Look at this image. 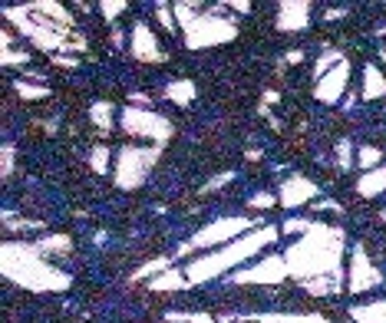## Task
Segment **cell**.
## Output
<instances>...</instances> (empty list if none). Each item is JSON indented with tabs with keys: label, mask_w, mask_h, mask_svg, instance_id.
Masks as SVG:
<instances>
[{
	"label": "cell",
	"mask_w": 386,
	"mask_h": 323,
	"mask_svg": "<svg viewBox=\"0 0 386 323\" xmlns=\"http://www.w3.org/2000/svg\"><path fill=\"white\" fill-rule=\"evenodd\" d=\"M311 225H314V221H307V218H294V221H284L281 231H284V235H294V231H307Z\"/></svg>",
	"instance_id": "obj_29"
},
{
	"label": "cell",
	"mask_w": 386,
	"mask_h": 323,
	"mask_svg": "<svg viewBox=\"0 0 386 323\" xmlns=\"http://www.w3.org/2000/svg\"><path fill=\"white\" fill-rule=\"evenodd\" d=\"M228 7H231L235 13H247V11H251V4H245V0H235V4H228Z\"/></svg>",
	"instance_id": "obj_37"
},
{
	"label": "cell",
	"mask_w": 386,
	"mask_h": 323,
	"mask_svg": "<svg viewBox=\"0 0 386 323\" xmlns=\"http://www.w3.org/2000/svg\"><path fill=\"white\" fill-rule=\"evenodd\" d=\"M37 251L40 254H56V251H70V237L66 235H53L46 241H37Z\"/></svg>",
	"instance_id": "obj_21"
},
{
	"label": "cell",
	"mask_w": 386,
	"mask_h": 323,
	"mask_svg": "<svg viewBox=\"0 0 386 323\" xmlns=\"http://www.w3.org/2000/svg\"><path fill=\"white\" fill-rule=\"evenodd\" d=\"M380 159H383V152L373 149V145H360V149H356V165H360L364 172L376 169V165H380Z\"/></svg>",
	"instance_id": "obj_20"
},
{
	"label": "cell",
	"mask_w": 386,
	"mask_h": 323,
	"mask_svg": "<svg viewBox=\"0 0 386 323\" xmlns=\"http://www.w3.org/2000/svg\"><path fill=\"white\" fill-rule=\"evenodd\" d=\"M122 129L136 139L165 142L172 132V122L159 112H149V109H122Z\"/></svg>",
	"instance_id": "obj_7"
},
{
	"label": "cell",
	"mask_w": 386,
	"mask_h": 323,
	"mask_svg": "<svg viewBox=\"0 0 386 323\" xmlns=\"http://www.w3.org/2000/svg\"><path fill=\"white\" fill-rule=\"evenodd\" d=\"M93 122H96L99 129H112V106L109 103H96L93 106Z\"/></svg>",
	"instance_id": "obj_23"
},
{
	"label": "cell",
	"mask_w": 386,
	"mask_h": 323,
	"mask_svg": "<svg viewBox=\"0 0 386 323\" xmlns=\"http://www.w3.org/2000/svg\"><path fill=\"white\" fill-rule=\"evenodd\" d=\"M347 274H350V291L354 294H364V291H370V287H376V284H383V274L370 264L364 248L354 251V264H350Z\"/></svg>",
	"instance_id": "obj_10"
},
{
	"label": "cell",
	"mask_w": 386,
	"mask_h": 323,
	"mask_svg": "<svg viewBox=\"0 0 386 323\" xmlns=\"http://www.w3.org/2000/svg\"><path fill=\"white\" fill-rule=\"evenodd\" d=\"M17 96H23V99H46L50 96V89L46 86H37V83H17Z\"/></svg>",
	"instance_id": "obj_25"
},
{
	"label": "cell",
	"mask_w": 386,
	"mask_h": 323,
	"mask_svg": "<svg viewBox=\"0 0 386 323\" xmlns=\"http://www.w3.org/2000/svg\"><path fill=\"white\" fill-rule=\"evenodd\" d=\"M278 235H281V228L261 225V228H255V231H247L245 237L231 241V244H221V248H214V251H208V254H202V258H195L192 264L185 268L188 287H192V284H208V280L221 277L228 270L235 274L251 254H257V251H264L268 244H274Z\"/></svg>",
	"instance_id": "obj_2"
},
{
	"label": "cell",
	"mask_w": 386,
	"mask_h": 323,
	"mask_svg": "<svg viewBox=\"0 0 386 323\" xmlns=\"http://www.w3.org/2000/svg\"><path fill=\"white\" fill-rule=\"evenodd\" d=\"M126 7H129L126 0H106V4H99V11H103V17H106V20H116V17L126 11Z\"/></svg>",
	"instance_id": "obj_26"
},
{
	"label": "cell",
	"mask_w": 386,
	"mask_h": 323,
	"mask_svg": "<svg viewBox=\"0 0 386 323\" xmlns=\"http://www.w3.org/2000/svg\"><path fill=\"white\" fill-rule=\"evenodd\" d=\"M159 20L165 30L175 33V20H172V4H159Z\"/></svg>",
	"instance_id": "obj_31"
},
{
	"label": "cell",
	"mask_w": 386,
	"mask_h": 323,
	"mask_svg": "<svg viewBox=\"0 0 386 323\" xmlns=\"http://www.w3.org/2000/svg\"><path fill=\"white\" fill-rule=\"evenodd\" d=\"M311 198H317V185L300 178V175H290L288 182L281 185V195H278L281 208H300V205H307Z\"/></svg>",
	"instance_id": "obj_11"
},
{
	"label": "cell",
	"mask_w": 386,
	"mask_h": 323,
	"mask_svg": "<svg viewBox=\"0 0 386 323\" xmlns=\"http://www.w3.org/2000/svg\"><path fill=\"white\" fill-rule=\"evenodd\" d=\"M337 159H340V169H350L354 162H350V142L340 139L337 142Z\"/></svg>",
	"instance_id": "obj_30"
},
{
	"label": "cell",
	"mask_w": 386,
	"mask_h": 323,
	"mask_svg": "<svg viewBox=\"0 0 386 323\" xmlns=\"http://www.w3.org/2000/svg\"><path fill=\"white\" fill-rule=\"evenodd\" d=\"M165 96H169L172 103H192V99H195V86H192V83H172V86L165 89Z\"/></svg>",
	"instance_id": "obj_22"
},
{
	"label": "cell",
	"mask_w": 386,
	"mask_h": 323,
	"mask_svg": "<svg viewBox=\"0 0 386 323\" xmlns=\"http://www.w3.org/2000/svg\"><path fill=\"white\" fill-rule=\"evenodd\" d=\"M300 60H304V53H300V50H294V53H288V63H300Z\"/></svg>",
	"instance_id": "obj_38"
},
{
	"label": "cell",
	"mask_w": 386,
	"mask_h": 323,
	"mask_svg": "<svg viewBox=\"0 0 386 323\" xmlns=\"http://www.w3.org/2000/svg\"><path fill=\"white\" fill-rule=\"evenodd\" d=\"M274 205H278L274 195H255V198H251V208H274Z\"/></svg>",
	"instance_id": "obj_33"
},
{
	"label": "cell",
	"mask_w": 386,
	"mask_h": 323,
	"mask_svg": "<svg viewBox=\"0 0 386 323\" xmlns=\"http://www.w3.org/2000/svg\"><path fill=\"white\" fill-rule=\"evenodd\" d=\"M347 83H350V63H347V60H340V63L333 66V73H327L323 79H317L314 96L321 99V103H327V106H333V103H337V99L347 93Z\"/></svg>",
	"instance_id": "obj_9"
},
{
	"label": "cell",
	"mask_w": 386,
	"mask_h": 323,
	"mask_svg": "<svg viewBox=\"0 0 386 323\" xmlns=\"http://www.w3.org/2000/svg\"><path fill=\"white\" fill-rule=\"evenodd\" d=\"M27 60H30V56H27V53H20V50H17V53H13V50H4V63H7V66H13V63H17V66H23V63H27Z\"/></svg>",
	"instance_id": "obj_32"
},
{
	"label": "cell",
	"mask_w": 386,
	"mask_h": 323,
	"mask_svg": "<svg viewBox=\"0 0 386 323\" xmlns=\"http://www.w3.org/2000/svg\"><path fill=\"white\" fill-rule=\"evenodd\" d=\"M383 33H386V30H383Z\"/></svg>",
	"instance_id": "obj_41"
},
{
	"label": "cell",
	"mask_w": 386,
	"mask_h": 323,
	"mask_svg": "<svg viewBox=\"0 0 386 323\" xmlns=\"http://www.w3.org/2000/svg\"><path fill=\"white\" fill-rule=\"evenodd\" d=\"M255 228H261V218H218L214 225H208L205 231H198V235L188 241L182 248V254H188V251H214L221 248V244H228L235 235H245V231H255Z\"/></svg>",
	"instance_id": "obj_5"
},
{
	"label": "cell",
	"mask_w": 386,
	"mask_h": 323,
	"mask_svg": "<svg viewBox=\"0 0 386 323\" xmlns=\"http://www.w3.org/2000/svg\"><path fill=\"white\" fill-rule=\"evenodd\" d=\"M30 11H37L40 17H46V20H60V23H73V13L66 11V7H60V4H53V0H43V4H27Z\"/></svg>",
	"instance_id": "obj_17"
},
{
	"label": "cell",
	"mask_w": 386,
	"mask_h": 323,
	"mask_svg": "<svg viewBox=\"0 0 386 323\" xmlns=\"http://www.w3.org/2000/svg\"><path fill=\"white\" fill-rule=\"evenodd\" d=\"M169 264H172L169 258H155L152 264H146V268H142L139 274H136V280H139V277H155V274H162V270L169 268Z\"/></svg>",
	"instance_id": "obj_27"
},
{
	"label": "cell",
	"mask_w": 386,
	"mask_h": 323,
	"mask_svg": "<svg viewBox=\"0 0 386 323\" xmlns=\"http://www.w3.org/2000/svg\"><path fill=\"white\" fill-rule=\"evenodd\" d=\"M132 56H136V60H146V63H159L162 60V46L146 23H139V27L132 30Z\"/></svg>",
	"instance_id": "obj_12"
},
{
	"label": "cell",
	"mask_w": 386,
	"mask_h": 323,
	"mask_svg": "<svg viewBox=\"0 0 386 323\" xmlns=\"http://www.w3.org/2000/svg\"><path fill=\"white\" fill-rule=\"evenodd\" d=\"M364 76H366V86L360 89V96H364V99H376V96H383V93H386V76L380 73V70H376L373 63H370V66H366V70H364Z\"/></svg>",
	"instance_id": "obj_16"
},
{
	"label": "cell",
	"mask_w": 386,
	"mask_h": 323,
	"mask_svg": "<svg viewBox=\"0 0 386 323\" xmlns=\"http://www.w3.org/2000/svg\"><path fill=\"white\" fill-rule=\"evenodd\" d=\"M159 159V149H149V145H126L119 152V169H116V182L122 188H139L149 175L152 162Z\"/></svg>",
	"instance_id": "obj_6"
},
{
	"label": "cell",
	"mask_w": 386,
	"mask_h": 323,
	"mask_svg": "<svg viewBox=\"0 0 386 323\" xmlns=\"http://www.w3.org/2000/svg\"><path fill=\"white\" fill-rule=\"evenodd\" d=\"M380 218H383V221H386V211H383V215H380Z\"/></svg>",
	"instance_id": "obj_39"
},
{
	"label": "cell",
	"mask_w": 386,
	"mask_h": 323,
	"mask_svg": "<svg viewBox=\"0 0 386 323\" xmlns=\"http://www.w3.org/2000/svg\"><path fill=\"white\" fill-rule=\"evenodd\" d=\"M383 60H386V50H383Z\"/></svg>",
	"instance_id": "obj_40"
},
{
	"label": "cell",
	"mask_w": 386,
	"mask_h": 323,
	"mask_svg": "<svg viewBox=\"0 0 386 323\" xmlns=\"http://www.w3.org/2000/svg\"><path fill=\"white\" fill-rule=\"evenodd\" d=\"M354 320H360V323H386V301L354 307Z\"/></svg>",
	"instance_id": "obj_18"
},
{
	"label": "cell",
	"mask_w": 386,
	"mask_h": 323,
	"mask_svg": "<svg viewBox=\"0 0 386 323\" xmlns=\"http://www.w3.org/2000/svg\"><path fill=\"white\" fill-rule=\"evenodd\" d=\"M93 169H96V172H106V169H109V149H106V145L93 149Z\"/></svg>",
	"instance_id": "obj_28"
},
{
	"label": "cell",
	"mask_w": 386,
	"mask_h": 323,
	"mask_svg": "<svg viewBox=\"0 0 386 323\" xmlns=\"http://www.w3.org/2000/svg\"><path fill=\"white\" fill-rule=\"evenodd\" d=\"M311 20V4H281V13H278V27L281 30H300V27H307Z\"/></svg>",
	"instance_id": "obj_13"
},
{
	"label": "cell",
	"mask_w": 386,
	"mask_h": 323,
	"mask_svg": "<svg viewBox=\"0 0 386 323\" xmlns=\"http://www.w3.org/2000/svg\"><path fill=\"white\" fill-rule=\"evenodd\" d=\"M11 172H13V145L7 142L4 145V178H11Z\"/></svg>",
	"instance_id": "obj_34"
},
{
	"label": "cell",
	"mask_w": 386,
	"mask_h": 323,
	"mask_svg": "<svg viewBox=\"0 0 386 323\" xmlns=\"http://www.w3.org/2000/svg\"><path fill=\"white\" fill-rule=\"evenodd\" d=\"M337 287H340V284H337L333 274H330V277H317V280H307V284H304V291L314 294V297H327V294H333Z\"/></svg>",
	"instance_id": "obj_19"
},
{
	"label": "cell",
	"mask_w": 386,
	"mask_h": 323,
	"mask_svg": "<svg viewBox=\"0 0 386 323\" xmlns=\"http://www.w3.org/2000/svg\"><path fill=\"white\" fill-rule=\"evenodd\" d=\"M343 60V53L340 50H327V53L321 56V63H317V70H314V76H317V79H323V76H327V70H330V66H337Z\"/></svg>",
	"instance_id": "obj_24"
},
{
	"label": "cell",
	"mask_w": 386,
	"mask_h": 323,
	"mask_svg": "<svg viewBox=\"0 0 386 323\" xmlns=\"http://www.w3.org/2000/svg\"><path fill=\"white\" fill-rule=\"evenodd\" d=\"M231 178H235V175H231V172H228V175H218V178H212V182L205 185V192H212V188H218V185H228V182H231Z\"/></svg>",
	"instance_id": "obj_36"
},
{
	"label": "cell",
	"mask_w": 386,
	"mask_h": 323,
	"mask_svg": "<svg viewBox=\"0 0 386 323\" xmlns=\"http://www.w3.org/2000/svg\"><path fill=\"white\" fill-rule=\"evenodd\" d=\"M356 192L364 195V198H376L380 192H386V165H376V169H370V172L360 175Z\"/></svg>",
	"instance_id": "obj_14"
},
{
	"label": "cell",
	"mask_w": 386,
	"mask_h": 323,
	"mask_svg": "<svg viewBox=\"0 0 386 323\" xmlns=\"http://www.w3.org/2000/svg\"><path fill=\"white\" fill-rule=\"evenodd\" d=\"M238 33L235 20L228 17V4H214V7H205L198 17L192 20V27H185V44L198 50V46H218L231 40Z\"/></svg>",
	"instance_id": "obj_4"
},
{
	"label": "cell",
	"mask_w": 386,
	"mask_h": 323,
	"mask_svg": "<svg viewBox=\"0 0 386 323\" xmlns=\"http://www.w3.org/2000/svg\"><path fill=\"white\" fill-rule=\"evenodd\" d=\"M284 277H288V261H284V254H268L264 261H257L255 268L228 274L231 284H281Z\"/></svg>",
	"instance_id": "obj_8"
},
{
	"label": "cell",
	"mask_w": 386,
	"mask_h": 323,
	"mask_svg": "<svg viewBox=\"0 0 386 323\" xmlns=\"http://www.w3.org/2000/svg\"><path fill=\"white\" fill-rule=\"evenodd\" d=\"M46 254L37 251V244H4V274L11 280H17L27 291H56L66 287L70 280L46 264Z\"/></svg>",
	"instance_id": "obj_3"
},
{
	"label": "cell",
	"mask_w": 386,
	"mask_h": 323,
	"mask_svg": "<svg viewBox=\"0 0 386 323\" xmlns=\"http://www.w3.org/2000/svg\"><path fill=\"white\" fill-rule=\"evenodd\" d=\"M182 287H188V277H185V270H165L162 277L149 280V291H182Z\"/></svg>",
	"instance_id": "obj_15"
},
{
	"label": "cell",
	"mask_w": 386,
	"mask_h": 323,
	"mask_svg": "<svg viewBox=\"0 0 386 323\" xmlns=\"http://www.w3.org/2000/svg\"><path fill=\"white\" fill-rule=\"evenodd\" d=\"M172 317H179V320H188V323H212V317H205V313H172Z\"/></svg>",
	"instance_id": "obj_35"
},
{
	"label": "cell",
	"mask_w": 386,
	"mask_h": 323,
	"mask_svg": "<svg viewBox=\"0 0 386 323\" xmlns=\"http://www.w3.org/2000/svg\"><path fill=\"white\" fill-rule=\"evenodd\" d=\"M340 258H343V231L330 225H321V221H314L304 231V237L284 251L288 274L297 277L300 284L317 277H330V274H343Z\"/></svg>",
	"instance_id": "obj_1"
}]
</instances>
